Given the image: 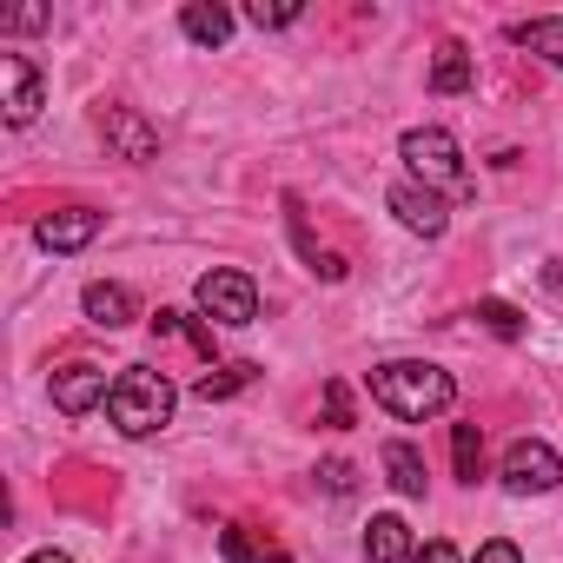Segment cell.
<instances>
[{"label": "cell", "mask_w": 563, "mask_h": 563, "mask_svg": "<svg viewBox=\"0 0 563 563\" xmlns=\"http://www.w3.org/2000/svg\"><path fill=\"white\" fill-rule=\"evenodd\" d=\"M47 107V80L27 54H0V113H8V126H34Z\"/></svg>", "instance_id": "obj_6"}, {"label": "cell", "mask_w": 563, "mask_h": 563, "mask_svg": "<svg viewBox=\"0 0 563 563\" xmlns=\"http://www.w3.org/2000/svg\"><path fill=\"white\" fill-rule=\"evenodd\" d=\"M358 418H352V391H345V378H325V431H352Z\"/></svg>", "instance_id": "obj_23"}, {"label": "cell", "mask_w": 563, "mask_h": 563, "mask_svg": "<svg viewBox=\"0 0 563 563\" xmlns=\"http://www.w3.org/2000/svg\"><path fill=\"white\" fill-rule=\"evenodd\" d=\"M385 206H391V219H398L405 232H418V239H444V225H451V199H438V192L418 186V179H398V186L385 192Z\"/></svg>", "instance_id": "obj_7"}, {"label": "cell", "mask_w": 563, "mask_h": 563, "mask_svg": "<svg viewBox=\"0 0 563 563\" xmlns=\"http://www.w3.org/2000/svg\"><path fill=\"white\" fill-rule=\"evenodd\" d=\"M100 225H107V212H93V206H67V212H47V219L34 225V239H41L47 252H87V245L100 239Z\"/></svg>", "instance_id": "obj_10"}, {"label": "cell", "mask_w": 563, "mask_h": 563, "mask_svg": "<svg viewBox=\"0 0 563 563\" xmlns=\"http://www.w3.org/2000/svg\"><path fill=\"white\" fill-rule=\"evenodd\" d=\"M192 306L212 325H252L258 319V286H252V272H239V265H212L192 286Z\"/></svg>", "instance_id": "obj_4"}, {"label": "cell", "mask_w": 563, "mask_h": 563, "mask_svg": "<svg viewBox=\"0 0 563 563\" xmlns=\"http://www.w3.org/2000/svg\"><path fill=\"white\" fill-rule=\"evenodd\" d=\"M372 405H385L398 424H431L457 405V378L431 358H385L372 365Z\"/></svg>", "instance_id": "obj_1"}, {"label": "cell", "mask_w": 563, "mask_h": 563, "mask_svg": "<svg viewBox=\"0 0 563 563\" xmlns=\"http://www.w3.org/2000/svg\"><path fill=\"white\" fill-rule=\"evenodd\" d=\"M173 405H179V391H173L166 372H153V365H126V372L113 378L107 418H113L120 438H159V431L173 424Z\"/></svg>", "instance_id": "obj_2"}, {"label": "cell", "mask_w": 563, "mask_h": 563, "mask_svg": "<svg viewBox=\"0 0 563 563\" xmlns=\"http://www.w3.org/2000/svg\"><path fill=\"white\" fill-rule=\"evenodd\" d=\"M411 556H418L411 523H405L398 510H378V517L365 523V563H411Z\"/></svg>", "instance_id": "obj_12"}, {"label": "cell", "mask_w": 563, "mask_h": 563, "mask_svg": "<svg viewBox=\"0 0 563 563\" xmlns=\"http://www.w3.org/2000/svg\"><path fill=\"white\" fill-rule=\"evenodd\" d=\"M252 378H258V365H252V358H232V365H206V378H192V398H199V405H219V398H239Z\"/></svg>", "instance_id": "obj_18"}, {"label": "cell", "mask_w": 563, "mask_h": 563, "mask_svg": "<svg viewBox=\"0 0 563 563\" xmlns=\"http://www.w3.org/2000/svg\"><path fill=\"white\" fill-rule=\"evenodd\" d=\"M471 319H477L490 339H504V345H517V339H523V312H517L510 299H477V312H471Z\"/></svg>", "instance_id": "obj_21"}, {"label": "cell", "mask_w": 563, "mask_h": 563, "mask_svg": "<svg viewBox=\"0 0 563 563\" xmlns=\"http://www.w3.org/2000/svg\"><path fill=\"white\" fill-rule=\"evenodd\" d=\"M319 484H325L332 497H352V490H358V471H352L345 457H332V464H319Z\"/></svg>", "instance_id": "obj_25"}, {"label": "cell", "mask_w": 563, "mask_h": 563, "mask_svg": "<svg viewBox=\"0 0 563 563\" xmlns=\"http://www.w3.org/2000/svg\"><path fill=\"white\" fill-rule=\"evenodd\" d=\"M100 140H107V153H113V159H126V166L159 159V133H153L133 107H100Z\"/></svg>", "instance_id": "obj_9"}, {"label": "cell", "mask_w": 563, "mask_h": 563, "mask_svg": "<svg viewBox=\"0 0 563 563\" xmlns=\"http://www.w3.org/2000/svg\"><path fill=\"white\" fill-rule=\"evenodd\" d=\"M153 332H159V339H186V345H192L206 365H212V352H219V339H212V319H206V312H179V306H159V312H153Z\"/></svg>", "instance_id": "obj_14"}, {"label": "cell", "mask_w": 563, "mask_h": 563, "mask_svg": "<svg viewBox=\"0 0 563 563\" xmlns=\"http://www.w3.org/2000/svg\"><path fill=\"white\" fill-rule=\"evenodd\" d=\"M41 27H54L47 8H14V14H0V34H41Z\"/></svg>", "instance_id": "obj_24"}, {"label": "cell", "mask_w": 563, "mask_h": 563, "mask_svg": "<svg viewBox=\"0 0 563 563\" xmlns=\"http://www.w3.org/2000/svg\"><path fill=\"white\" fill-rule=\"evenodd\" d=\"M80 312L100 332H126L140 319V299H133V286H120V278H93V286L80 292Z\"/></svg>", "instance_id": "obj_11"}, {"label": "cell", "mask_w": 563, "mask_h": 563, "mask_svg": "<svg viewBox=\"0 0 563 563\" xmlns=\"http://www.w3.org/2000/svg\"><path fill=\"white\" fill-rule=\"evenodd\" d=\"M398 159H405L411 179L431 186L438 199H471V192H477V179H471V166H464V146H457V133H444V126H411V133L398 140Z\"/></svg>", "instance_id": "obj_3"}, {"label": "cell", "mask_w": 563, "mask_h": 563, "mask_svg": "<svg viewBox=\"0 0 563 563\" xmlns=\"http://www.w3.org/2000/svg\"><path fill=\"white\" fill-rule=\"evenodd\" d=\"M113 398V378H107V365H93V358H74V365H60L54 372V411H67V418H87L93 405H107Z\"/></svg>", "instance_id": "obj_8"}, {"label": "cell", "mask_w": 563, "mask_h": 563, "mask_svg": "<svg viewBox=\"0 0 563 563\" xmlns=\"http://www.w3.org/2000/svg\"><path fill=\"white\" fill-rule=\"evenodd\" d=\"M179 34L192 41V47H225L232 41V14L219 8V0H186V8H179Z\"/></svg>", "instance_id": "obj_13"}, {"label": "cell", "mask_w": 563, "mask_h": 563, "mask_svg": "<svg viewBox=\"0 0 563 563\" xmlns=\"http://www.w3.org/2000/svg\"><path fill=\"white\" fill-rule=\"evenodd\" d=\"M219 550H225V563H292L286 543H272V537H258V530H245V523L219 530Z\"/></svg>", "instance_id": "obj_17"}, {"label": "cell", "mask_w": 563, "mask_h": 563, "mask_svg": "<svg viewBox=\"0 0 563 563\" xmlns=\"http://www.w3.org/2000/svg\"><path fill=\"white\" fill-rule=\"evenodd\" d=\"M471 80H477V60H471V47L464 41H444L438 47V60H431V93H471Z\"/></svg>", "instance_id": "obj_15"}, {"label": "cell", "mask_w": 563, "mask_h": 563, "mask_svg": "<svg viewBox=\"0 0 563 563\" xmlns=\"http://www.w3.org/2000/svg\"><path fill=\"white\" fill-rule=\"evenodd\" d=\"M385 484H391L398 497H424V484H431V471H424V457H418V444H405V438H391V444H385Z\"/></svg>", "instance_id": "obj_16"}, {"label": "cell", "mask_w": 563, "mask_h": 563, "mask_svg": "<svg viewBox=\"0 0 563 563\" xmlns=\"http://www.w3.org/2000/svg\"><path fill=\"white\" fill-rule=\"evenodd\" d=\"M510 41H523V47H537L550 67H563V14H550V21H517Z\"/></svg>", "instance_id": "obj_20"}, {"label": "cell", "mask_w": 563, "mask_h": 563, "mask_svg": "<svg viewBox=\"0 0 563 563\" xmlns=\"http://www.w3.org/2000/svg\"><path fill=\"white\" fill-rule=\"evenodd\" d=\"M411 563H464V556H457V543L431 537V543H418V556H411Z\"/></svg>", "instance_id": "obj_26"}, {"label": "cell", "mask_w": 563, "mask_h": 563, "mask_svg": "<svg viewBox=\"0 0 563 563\" xmlns=\"http://www.w3.org/2000/svg\"><path fill=\"white\" fill-rule=\"evenodd\" d=\"M451 464H457V484L484 477V431L477 424H451Z\"/></svg>", "instance_id": "obj_19"}, {"label": "cell", "mask_w": 563, "mask_h": 563, "mask_svg": "<svg viewBox=\"0 0 563 563\" xmlns=\"http://www.w3.org/2000/svg\"><path fill=\"white\" fill-rule=\"evenodd\" d=\"M543 286H550V292L563 299V258H550V265H543Z\"/></svg>", "instance_id": "obj_28"}, {"label": "cell", "mask_w": 563, "mask_h": 563, "mask_svg": "<svg viewBox=\"0 0 563 563\" xmlns=\"http://www.w3.org/2000/svg\"><path fill=\"white\" fill-rule=\"evenodd\" d=\"M21 563H74V556H67V550H54V543H47V550H34V556H21Z\"/></svg>", "instance_id": "obj_29"}, {"label": "cell", "mask_w": 563, "mask_h": 563, "mask_svg": "<svg viewBox=\"0 0 563 563\" xmlns=\"http://www.w3.org/2000/svg\"><path fill=\"white\" fill-rule=\"evenodd\" d=\"M245 21L265 34V27H299L306 21V8H299V0H278V8H265V0H252V8H245Z\"/></svg>", "instance_id": "obj_22"}, {"label": "cell", "mask_w": 563, "mask_h": 563, "mask_svg": "<svg viewBox=\"0 0 563 563\" xmlns=\"http://www.w3.org/2000/svg\"><path fill=\"white\" fill-rule=\"evenodd\" d=\"M497 477H504V490H510V497H543V490H556V484H563V457H556L543 438H517V444L504 451Z\"/></svg>", "instance_id": "obj_5"}, {"label": "cell", "mask_w": 563, "mask_h": 563, "mask_svg": "<svg viewBox=\"0 0 563 563\" xmlns=\"http://www.w3.org/2000/svg\"><path fill=\"white\" fill-rule=\"evenodd\" d=\"M471 563H523V550H517V543H504V537H490Z\"/></svg>", "instance_id": "obj_27"}]
</instances>
